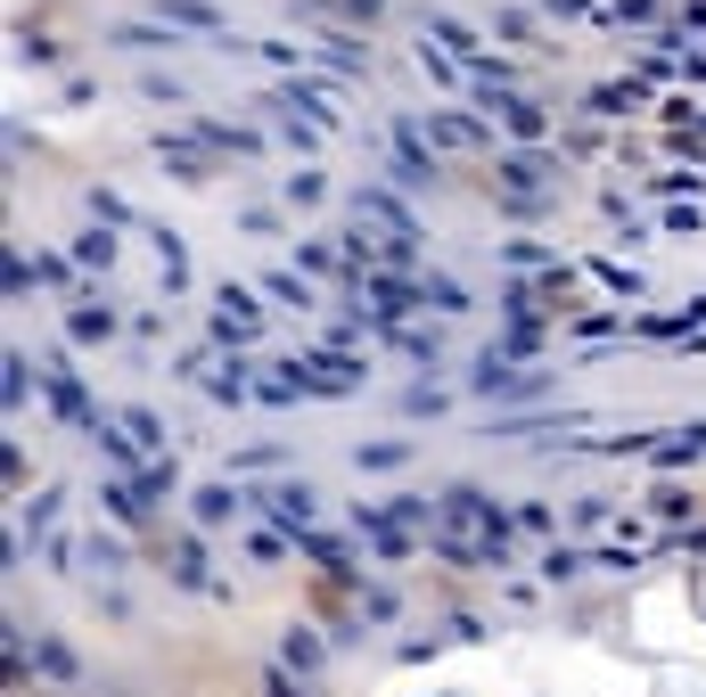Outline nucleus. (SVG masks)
Masks as SVG:
<instances>
[{"instance_id":"1","label":"nucleus","mask_w":706,"mask_h":697,"mask_svg":"<svg viewBox=\"0 0 706 697\" xmlns=\"http://www.w3.org/2000/svg\"><path fill=\"white\" fill-rule=\"evenodd\" d=\"M444 525L435 534H461V542H476V550H493V566H510V509L485 493V484H444Z\"/></svg>"},{"instance_id":"2","label":"nucleus","mask_w":706,"mask_h":697,"mask_svg":"<svg viewBox=\"0 0 706 697\" xmlns=\"http://www.w3.org/2000/svg\"><path fill=\"white\" fill-rule=\"evenodd\" d=\"M551 377L543 370H517V353H502V345H485L468 362V394H485V403H526V394H543Z\"/></svg>"},{"instance_id":"3","label":"nucleus","mask_w":706,"mask_h":697,"mask_svg":"<svg viewBox=\"0 0 706 697\" xmlns=\"http://www.w3.org/2000/svg\"><path fill=\"white\" fill-rule=\"evenodd\" d=\"M296 377H304V403H345V394H362L370 386V362L362 353H304L296 362Z\"/></svg>"},{"instance_id":"4","label":"nucleus","mask_w":706,"mask_h":697,"mask_svg":"<svg viewBox=\"0 0 706 697\" xmlns=\"http://www.w3.org/2000/svg\"><path fill=\"white\" fill-rule=\"evenodd\" d=\"M263 321H272V304H255V287H222L214 312H205V329H214L222 353H246V345L263 336Z\"/></svg>"},{"instance_id":"5","label":"nucleus","mask_w":706,"mask_h":697,"mask_svg":"<svg viewBox=\"0 0 706 697\" xmlns=\"http://www.w3.org/2000/svg\"><path fill=\"white\" fill-rule=\"evenodd\" d=\"M41 394H50L58 427H74L82 443H91V427H99V418H108V411L91 403V386H82V370H67V362H58V353H50V362H41Z\"/></svg>"},{"instance_id":"6","label":"nucleus","mask_w":706,"mask_h":697,"mask_svg":"<svg viewBox=\"0 0 706 697\" xmlns=\"http://www.w3.org/2000/svg\"><path fill=\"white\" fill-rule=\"evenodd\" d=\"M403 189H427L435 181V140H427V123L420 115H394V164H386Z\"/></svg>"},{"instance_id":"7","label":"nucleus","mask_w":706,"mask_h":697,"mask_svg":"<svg viewBox=\"0 0 706 697\" xmlns=\"http://www.w3.org/2000/svg\"><path fill=\"white\" fill-rule=\"evenodd\" d=\"M255 509L280 525V534H313V517H321V493L313 484H263L255 493Z\"/></svg>"},{"instance_id":"8","label":"nucleus","mask_w":706,"mask_h":697,"mask_svg":"<svg viewBox=\"0 0 706 697\" xmlns=\"http://www.w3.org/2000/svg\"><path fill=\"white\" fill-rule=\"evenodd\" d=\"M157 164L173 181H214V148H205L198 132H157Z\"/></svg>"},{"instance_id":"9","label":"nucleus","mask_w":706,"mask_h":697,"mask_svg":"<svg viewBox=\"0 0 706 697\" xmlns=\"http://www.w3.org/2000/svg\"><path fill=\"white\" fill-rule=\"evenodd\" d=\"M485 108H493V123H502L510 140H526V148L551 132V108H534L526 91H485Z\"/></svg>"},{"instance_id":"10","label":"nucleus","mask_w":706,"mask_h":697,"mask_svg":"<svg viewBox=\"0 0 706 697\" xmlns=\"http://www.w3.org/2000/svg\"><path fill=\"white\" fill-rule=\"evenodd\" d=\"M353 534H362L379 558H411L420 550V534H403V525H394L386 509H370V501H353Z\"/></svg>"},{"instance_id":"11","label":"nucleus","mask_w":706,"mask_h":697,"mask_svg":"<svg viewBox=\"0 0 706 697\" xmlns=\"http://www.w3.org/2000/svg\"><path fill=\"white\" fill-rule=\"evenodd\" d=\"M246 509H255V493H239L231 476H214V484H198V493H190V517H198V525H231V517H246Z\"/></svg>"},{"instance_id":"12","label":"nucleus","mask_w":706,"mask_h":697,"mask_svg":"<svg viewBox=\"0 0 706 697\" xmlns=\"http://www.w3.org/2000/svg\"><path fill=\"white\" fill-rule=\"evenodd\" d=\"M353 222L394 230V239H420V222L403 214V198H394V189H353Z\"/></svg>"},{"instance_id":"13","label":"nucleus","mask_w":706,"mask_h":697,"mask_svg":"<svg viewBox=\"0 0 706 697\" xmlns=\"http://www.w3.org/2000/svg\"><path fill=\"white\" fill-rule=\"evenodd\" d=\"M379 345H394L403 362H420V370H435V362H444V336H435V329H420V321H386V329H379Z\"/></svg>"},{"instance_id":"14","label":"nucleus","mask_w":706,"mask_h":697,"mask_svg":"<svg viewBox=\"0 0 706 697\" xmlns=\"http://www.w3.org/2000/svg\"><path fill=\"white\" fill-rule=\"evenodd\" d=\"M108 41H115V50H140V58H157V50H181V26H164V17H132V26H115Z\"/></svg>"},{"instance_id":"15","label":"nucleus","mask_w":706,"mask_h":697,"mask_svg":"<svg viewBox=\"0 0 706 697\" xmlns=\"http://www.w3.org/2000/svg\"><path fill=\"white\" fill-rule=\"evenodd\" d=\"M157 17H164V26H181V33H214V50L231 41V26H222V9H205V0H157Z\"/></svg>"},{"instance_id":"16","label":"nucleus","mask_w":706,"mask_h":697,"mask_svg":"<svg viewBox=\"0 0 706 697\" xmlns=\"http://www.w3.org/2000/svg\"><path fill=\"white\" fill-rule=\"evenodd\" d=\"M272 99H288L296 115H313L321 132H337V123H345V115H337V99H329V82H280Z\"/></svg>"},{"instance_id":"17","label":"nucleus","mask_w":706,"mask_h":697,"mask_svg":"<svg viewBox=\"0 0 706 697\" xmlns=\"http://www.w3.org/2000/svg\"><path fill=\"white\" fill-rule=\"evenodd\" d=\"M67 336H74V345H108V336H115V312L99 304V295H74V304H67Z\"/></svg>"},{"instance_id":"18","label":"nucleus","mask_w":706,"mask_h":697,"mask_svg":"<svg viewBox=\"0 0 706 697\" xmlns=\"http://www.w3.org/2000/svg\"><path fill=\"white\" fill-rule=\"evenodd\" d=\"M190 132H198L205 148H214V156H263V140L246 132V123H222V115H198Z\"/></svg>"},{"instance_id":"19","label":"nucleus","mask_w":706,"mask_h":697,"mask_svg":"<svg viewBox=\"0 0 706 697\" xmlns=\"http://www.w3.org/2000/svg\"><path fill=\"white\" fill-rule=\"evenodd\" d=\"M649 459H657V468H690V459H706V418H690V427H666Z\"/></svg>"},{"instance_id":"20","label":"nucleus","mask_w":706,"mask_h":697,"mask_svg":"<svg viewBox=\"0 0 706 697\" xmlns=\"http://www.w3.org/2000/svg\"><path fill=\"white\" fill-rule=\"evenodd\" d=\"M140 239H149V246H157V263H164V295H181V287H190V246H181L164 222H149Z\"/></svg>"},{"instance_id":"21","label":"nucleus","mask_w":706,"mask_h":697,"mask_svg":"<svg viewBox=\"0 0 706 697\" xmlns=\"http://www.w3.org/2000/svg\"><path fill=\"white\" fill-rule=\"evenodd\" d=\"M198 386H205V394H214V403H231V411H239V403H246V394H255V377H246V362H239V353H222V362H214V370H205V377H198Z\"/></svg>"},{"instance_id":"22","label":"nucleus","mask_w":706,"mask_h":697,"mask_svg":"<svg viewBox=\"0 0 706 697\" xmlns=\"http://www.w3.org/2000/svg\"><path fill=\"white\" fill-rule=\"evenodd\" d=\"M99 501H108V517H115V525H149V517H157V509H149V493H140L132 476H108V484H99Z\"/></svg>"},{"instance_id":"23","label":"nucleus","mask_w":706,"mask_h":697,"mask_svg":"<svg viewBox=\"0 0 706 697\" xmlns=\"http://www.w3.org/2000/svg\"><path fill=\"white\" fill-rule=\"evenodd\" d=\"M164 566H173V583H181V590H222V583H214V566H205V550H198L190 534L164 550Z\"/></svg>"},{"instance_id":"24","label":"nucleus","mask_w":706,"mask_h":697,"mask_svg":"<svg viewBox=\"0 0 706 697\" xmlns=\"http://www.w3.org/2000/svg\"><path fill=\"white\" fill-rule=\"evenodd\" d=\"M427 140L435 148H485V123H476V115H452V108H427Z\"/></svg>"},{"instance_id":"25","label":"nucleus","mask_w":706,"mask_h":697,"mask_svg":"<svg viewBox=\"0 0 706 697\" xmlns=\"http://www.w3.org/2000/svg\"><path fill=\"white\" fill-rule=\"evenodd\" d=\"M255 403H272V411L304 403V377H296V362H263V377H255Z\"/></svg>"},{"instance_id":"26","label":"nucleus","mask_w":706,"mask_h":697,"mask_svg":"<svg viewBox=\"0 0 706 697\" xmlns=\"http://www.w3.org/2000/svg\"><path fill=\"white\" fill-rule=\"evenodd\" d=\"M255 108L272 115V132H280L288 148H313V140H321V123H313V115H296V108H288V99H272V91H263Z\"/></svg>"},{"instance_id":"27","label":"nucleus","mask_w":706,"mask_h":697,"mask_svg":"<svg viewBox=\"0 0 706 697\" xmlns=\"http://www.w3.org/2000/svg\"><path fill=\"white\" fill-rule=\"evenodd\" d=\"M33 377H41V362H26V353H0V403H9V411H26Z\"/></svg>"},{"instance_id":"28","label":"nucleus","mask_w":706,"mask_h":697,"mask_svg":"<svg viewBox=\"0 0 706 697\" xmlns=\"http://www.w3.org/2000/svg\"><path fill=\"white\" fill-rule=\"evenodd\" d=\"M33 665L50 673V681H82V665H74V648L58 640V632H33Z\"/></svg>"},{"instance_id":"29","label":"nucleus","mask_w":706,"mask_h":697,"mask_svg":"<svg viewBox=\"0 0 706 697\" xmlns=\"http://www.w3.org/2000/svg\"><path fill=\"white\" fill-rule=\"evenodd\" d=\"M313 58H321V67H337V74H362V67H370V50H362L353 33H321Z\"/></svg>"},{"instance_id":"30","label":"nucleus","mask_w":706,"mask_h":697,"mask_svg":"<svg viewBox=\"0 0 706 697\" xmlns=\"http://www.w3.org/2000/svg\"><path fill=\"white\" fill-rule=\"evenodd\" d=\"M502 263H510V271H526V280H558V271H567V263L551 255V246H526V239H510V246H502Z\"/></svg>"},{"instance_id":"31","label":"nucleus","mask_w":706,"mask_h":697,"mask_svg":"<svg viewBox=\"0 0 706 697\" xmlns=\"http://www.w3.org/2000/svg\"><path fill=\"white\" fill-rule=\"evenodd\" d=\"M296 550L313 558V566H329V575H353V550H345L337 534H321V525H313V534H296Z\"/></svg>"},{"instance_id":"32","label":"nucleus","mask_w":706,"mask_h":697,"mask_svg":"<svg viewBox=\"0 0 706 697\" xmlns=\"http://www.w3.org/2000/svg\"><path fill=\"white\" fill-rule=\"evenodd\" d=\"M115 418H123V435H132L149 459H173V452H164V418H157V411H140V403H132V411H115Z\"/></svg>"},{"instance_id":"33","label":"nucleus","mask_w":706,"mask_h":697,"mask_svg":"<svg viewBox=\"0 0 706 697\" xmlns=\"http://www.w3.org/2000/svg\"><path fill=\"white\" fill-rule=\"evenodd\" d=\"M263 295H272L280 312H313V287H304V271H263Z\"/></svg>"},{"instance_id":"34","label":"nucleus","mask_w":706,"mask_h":697,"mask_svg":"<svg viewBox=\"0 0 706 697\" xmlns=\"http://www.w3.org/2000/svg\"><path fill=\"white\" fill-rule=\"evenodd\" d=\"M411 435H379V443H353V468H403Z\"/></svg>"},{"instance_id":"35","label":"nucleus","mask_w":706,"mask_h":697,"mask_svg":"<svg viewBox=\"0 0 706 697\" xmlns=\"http://www.w3.org/2000/svg\"><path fill=\"white\" fill-rule=\"evenodd\" d=\"M58 509H67V493H58V484H50V493H33L26 509H17V534H50Z\"/></svg>"},{"instance_id":"36","label":"nucleus","mask_w":706,"mask_h":697,"mask_svg":"<svg viewBox=\"0 0 706 697\" xmlns=\"http://www.w3.org/2000/svg\"><path fill=\"white\" fill-rule=\"evenodd\" d=\"M592 280L608 287V295H625V304L641 295V271H633V263H616V255H592Z\"/></svg>"},{"instance_id":"37","label":"nucleus","mask_w":706,"mask_h":697,"mask_svg":"<svg viewBox=\"0 0 706 697\" xmlns=\"http://www.w3.org/2000/svg\"><path fill=\"white\" fill-rule=\"evenodd\" d=\"M74 263H82V271H115V239H108V230L91 222V230L74 239Z\"/></svg>"},{"instance_id":"38","label":"nucleus","mask_w":706,"mask_h":697,"mask_svg":"<svg viewBox=\"0 0 706 697\" xmlns=\"http://www.w3.org/2000/svg\"><path fill=\"white\" fill-rule=\"evenodd\" d=\"M280 665H288V673H321V640H313V632L296 624V632L280 640Z\"/></svg>"},{"instance_id":"39","label":"nucleus","mask_w":706,"mask_h":697,"mask_svg":"<svg viewBox=\"0 0 706 697\" xmlns=\"http://www.w3.org/2000/svg\"><path fill=\"white\" fill-rule=\"evenodd\" d=\"M420 287H427V312H444V321H452V312H468V287H461V280H444V271H427Z\"/></svg>"},{"instance_id":"40","label":"nucleus","mask_w":706,"mask_h":697,"mask_svg":"<svg viewBox=\"0 0 706 697\" xmlns=\"http://www.w3.org/2000/svg\"><path fill=\"white\" fill-rule=\"evenodd\" d=\"M82 566H91V575H123V542L115 534H91V542H82Z\"/></svg>"},{"instance_id":"41","label":"nucleus","mask_w":706,"mask_h":697,"mask_svg":"<svg viewBox=\"0 0 706 697\" xmlns=\"http://www.w3.org/2000/svg\"><path fill=\"white\" fill-rule=\"evenodd\" d=\"M132 484L149 493V509H164V501H173V484H181V468H173V459H157V468H140Z\"/></svg>"},{"instance_id":"42","label":"nucleus","mask_w":706,"mask_h":697,"mask_svg":"<svg viewBox=\"0 0 706 697\" xmlns=\"http://www.w3.org/2000/svg\"><path fill=\"white\" fill-rule=\"evenodd\" d=\"M625 108H641V82H599L592 91V115H625Z\"/></svg>"},{"instance_id":"43","label":"nucleus","mask_w":706,"mask_h":697,"mask_svg":"<svg viewBox=\"0 0 706 697\" xmlns=\"http://www.w3.org/2000/svg\"><path fill=\"white\" fill-rule=\"evenodd\" d=\"M584 566H592V558H575L567 542H551V550H543V583H575Z\"/></svg>"},{"instance_id":"44","label":"nucleus","mask_w":706,"mask_h":697,"mask_svg":"<svg viewBox=\"0 0 706 697\" xmlns=\"http://www.w3.org/2000/svg\"><path fill=\"white\" fill-rule=\"evenodd\" d=\"M288 550H296V534H246V558H255V566H272Z\"/></svg>"},{"instance_id":"45","label":"nucleus","mask_w":706,"mask_h":697,"mask_svg":"<svg viewBox=\"0 0 706 697\" xmlns=\"http://www.w3.org/2000/svg\"><path fill=\"white\" fill-rule=\"evenodd\" d=\"M321 198H329L321 173H288V205H321Z\"/></svg>"},{"instance_id":"46","label":"nucleus","mask_w":706,"mask_h":697,"mask_svg":"<svg viewBox=\"0 0 706 697\" xmlns=\"http://www.w3.org/2000/svg\"><path fill=\"white\" fill-rule=\"evenodd\" d=\"M403 411H411V418H435V411H444V386H427V377H420V386L403 394Z\"/></svg>"},{"instance_id":"47","label":"nucleus","mask_w":706,"mask_h":697,"mask_svg":"<svg viewBox=\"0 0 706 697\" xmlns=\"http://www.w3.org/2000/svg\"><path fill=\"white\" fill-rule=\"evenodd\" d=\"M17 58H26V67H58V41H41V33H17Z\"/></svg>"},{"instance_id":"48","label":"nucleus","mask_w":706,"mask_h":697,"mask_svg":"<svg viewBox=\"0 0 706 697\" xmlns=\"http://www.w3.org/2000/svg\"><path fill=\"white\" fill-rule=\"evenodd\" d=\"M33 280H41V287H67V295H82V287H74V271L58 263V255H41V263H33Z\"/></svg>"},{"instance_id":"49","label":"nucleus","mask_w":706,"mask_h":697,"mask_svg":"<svg viewBox=\"0 0 706 697\" xmlns=\"http://www.w3.org/2000/svg\"><path fill=\"white\" fill-rule=\"evenodd\" d=\"M140 91H149V99H190V82H181V74H140Z\"/></svg>"},{"instance_id":"50","label":"nucleus","mask_w":706,"mask_h":697,"mask_svg":"<svg viewBox=\"0 0 706 697\" xmlns=\"http://www.w3.org/2000/svg\"><path fill=\"white\" fill-rule=\"evenodd\" d=\"M575 329H584L592 345H599V336H616V329H625V312H584V321H575Z\"/></svg>"},{"instance_id":"51","label":"nucleus","mask_w":706,"mask_h":697,"mask_svg":"<svg viewBox=\"0 0 706 697\" xmlns=\"http://www.w3.org/2000/svg\"><path fill=\"white\" fill-rule=\"evenodd\" d=\"M575 525H584V534H599V525H608V501L584 493V501H575Z\"/></svg>"},{"instance_id":"52","label":"nucleus","mask_w":706,"mask_h":697,"mask_svg":"<svg viewBox=\"0 0 706 697\" xmlns=\"http://www.w3.org/2000/svg\"><path fill=\"white\" fill-rule=\"evenodd\" d=\"M592 566H616V575H625V566H641V542H608V550H599Z\"/></svg>"},{"instance_id":"53","label":"nucleus","mask_w":706,"mask_h":697,"mask_svg":"<svg viewBox=\"0 0 706 697\" xmlns=\"http://www.w3.org/2000/svg\"><path fill=\"white\" fill-rule=\"evenodd\" d=\"M362 616L370 624H394V590H362Z\"/></svg>"},{"instance_id":"54","label":"nucleus","mask_w":706,"mask_h":697,"mask_svg":"<svg viewBox=\"0 0 706 697\" xmlns=\"http://www.w3.org/2000/svg\"><path fill=\"white\" fill-rule=\"evenodd\" d=\"M263 697H304V689L288 681V665H272V673H263Z\"/></svg>"},{"instance_id":"55","label":"nucleus","mask_w":706,"mask_h":697,"mask_svg":"<svg viewBox=\"0 0 706 697\" xmlns=\"http://www.w3.org/2000/svg\"><path fill=\"white\" fill-rule=\"evenodd\" d=\"M682 33H706V0H690V9H682Z\"/></svg>"},{"instance_id":"56","label":"nucleus","mask_w":706,"mask_h":697,"mask_svg":"<svg viewBox=\"0 0 706 697\" xmlns=\"http://www.w3.org/2000/svg\"><path fill=\"white\" fill-rule=\"evenodd\" d=\"M386 9V0H345V17H379Z\"/></svg>"}]
</instances>
